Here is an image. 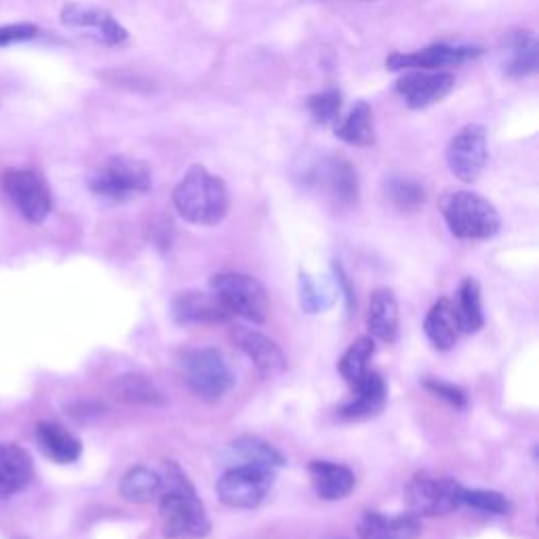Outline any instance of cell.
Wrapping results in <instances>:
<instances>
[{"label":"cell","mask_w":539,"mask_h":539,"mask_svg":"<svg viewBox=\"0 0 539 539\" xmlns=\"http://www.w3.org/2000/svg\"><path fill=\"white\" fill-rule=\"evenodd\" d=\"M209 285L232 316H241L253 325L266 323L270 314V299L255 276L243 272H219L211 276Z\"/></svg>","instance_id":"52a82bcc"},{"label":"cell","mask_w":539,"mask_h":539,"mask_svg":"<svg viewBox=\"0 0 539 539\" xmlns=\"http://www.w3.org/2000/svg\"><path fill=\"white\" fill-rule=\"evenodd\" d=\"M455 78L449 72L413 70L396 83V91L405 97V102L413 110L428 108L451 93Z\"/></svg>","instance_id":"5bb4252c"},{"label":"cell","mask_w":539,"mask_h":539,"mask_svg":"<svg viewBox=\"0 0 539 539\" xmlns=\"http://www.w3.org/2000/svg\"><path fill=\"white\" fill-rule=\"evenodd\" d=\"M38 445L57 464H72L83 453V445L74 434L57 424H41L36 430Z\"/></svg>","instance_id":"d4e9b609"},{"label":"cell","mask_w":539,"mask_h":539,"mask_svg":"<svg viewBox=\"0 0 539 539\" xmlns=\"http://www.w3.org/2000/svg\"><path fill=\"white\" fill-rule=\"evenodd\" d=\"M3 188L15 209L30 224H43L51 213L53 201L45 179L32 169H11L3 175Z\"/></svg>","instance_id":"9c48e42d"},{"label":"cell","mask_w":539,"mask_h":539,"mask_svg":"<svg viewBox=\"0 0 539 539\" xmlns=\"http://www.w3.org/2000/svg\"><path fill=\"white\" fill-rule=\"evenodd\" d=\"M508 62L504 64V72L512 78L529 76L537 70L539 47L531 32H512L506 36Z\"/></svg>","instance_id":"484cf974"},{"label":"cell","mask_w":539,"mask_h":539,"mask_svg":"<svg viewBox=\"0 0 539 539\" xmlns=\"http://www.w3.org/2000/svg\"><path fill=\"white\" fill-rule=\"evenodd\" d=\"M443 217L449 232L462 241H487L502 226L499 213L487 198L466 190L445 196Z\"/></svg>","instance_id":"3957f363"},{"label":"cell","mask_w":539,"mask_h":539,"mask_svg":"<svg viewBox=\"0 0 539 539\" xmlns=\"http://www.w3.org/2000/svg\"><path fill=\"white\" fill-rule=\"evenodd\" d=\"M335 135L344 139L350 146H373L375 144V129H373V112L369 104H356L354 110L344 118L342 125L335 127Z\"/></svg>","instance_id":"f1b7e54d"},{"label":"cell","mask_w":539,"mask_h":539,"mask_svg":"<svg viewBox=\"0 0 539 539\" xmlns=\"http://www.w3.org/2000/svg\"><path fill=\"white\" fill-rule=\"evenodd\" d=\"M173 205L186 222L196 226H215L228 215L230 196L222 179L205 167L194 165L173 192Z\"/></svg>","instance_id":"7a4b0ae2"},{"label":"cell","mask_w":539,"mask_h":539,"mask_svg":"<svg viewBox=\"0 0 539 539\" xmlns=\"http://www.w3.org/2000/svg\"><path fill=\"white\" fill-rule=\"evenodd\" d=\"M89 188L106 201L127 203L152 188V177L146 163L129 156H112L93 171Z\"/></svg>","instance_id":"277c9868"},{"label":"cell","mask_w":539,"mask_h":539,"mask_svg":"<svg viewBox=\"0 0 539 539\" xmlns=\"http://www.w3.org/2000/svg\"><path fill=\"white\" fill-rule=\"evenodd\" d=\"M375 354V339L371 335L358 337L339 358V373L350 386H356L369 371V361Z\"/></svg>","instance_id":"f546056e"},{"label":"cell","mask_w":539,"mask_h":539,"mask_svg":"<svg viewBox=\"0 0 539 539\" xmlns=\"http://www.w3.org/2000/svg\"><path fill=\"white\" fill-rule=\"evenodd\" d=\"M356 531L361 539H417L422 535V525H419V516L411 512L394 516L365 512Z\"/></svg>","instance_id":"e0dca14e"},{"label":"cell","mask_w":539,"mask_h":539,"mask_svg":"<svg viewBox=\"0 0 539 539\" xmlns=\"http://www.w3.org/2000/svg\"><path fill=\"white\" fill-rule=\"evenodd\" d=\"M304 184L323 188L335 203L354 205L358 201L356 169L342 156H325L304 169Z\"/></svg>","instance_id":"8fae6325"},{"label":"cell","mask_w":539,"mask_h":539,"mask_svg":"<svg viewBox=\"0 0 539 539\" xmlns=\"http://www.w3.org/2000/svg\"><path fill=\"white\" fill-rule=\"evenodd\" d=\"M386 190L390 201L401 211H415L426 203L424 186L409 177H392Z\"/></svg>","instance_id":"4dcf8cb0"},{"label":"cell","mask_w":539,"mask_h":539,"mask_svg":"<svg viewBox=\"0 0 539 539\" xmlns=\"http://www.w3.org/2000/svg\"><path fill=\"white\" fill-rule=\"evenodd\" d=\"M464 487L453 476L441 472H417L405 487L409 512L415 516H447L462 508Z\"/></svg>","instance_id":"5b68a950"},{"label":"cell","mask_w":539,"mask_h":539,"mask_svg":"<svg viewBox=\"0 0 539 539\" xmlns=\"http://www.w3.org/2000/svg\"><path fill=\"white\" fill-rule=\"evenodd\" d=\"M62 22L70 28H81V30H93L99 41L106 45H121L127 41V30L116 22V19L93 7H83V5H66L62 11Z\"/></svg>","instance_id":"2e32d148"},{"label":"cell","mask_w":539,"mask_h":539,"mask_svg":"<svg viewBox=\"0 0 539 539\" xmlns=\"http://www.w3.org/2000/svg\"><path fill=\"white\" fill-rule=\"evenodd\" d=\"M171 316L179 325H219L232 314L213 291H184L171 302Z\"/></svg>","instance_id":"4fadbf2b"},{"label":"cell","mask_w":539,"mask_h":539,"mask_svg":"<svg viewBox=\"0 0 539 539\" xmlns=\"http://www.w3.org/2000/svg\"><path fill=\"white\" fill-rule=\"evenodd\" d=\"M308 474L316 495L325 502H337V499L348 497L356 487L354 472L344 464L333 462H312L308 466Z\"/></svg>","instance_id":"44dd1931"},{"label":"cell","mask_w":539,"mask_h":539,"mask_svg":"<svg viewBox=\"0 0 539 539\" xmlns=\"http://www.w3.org/2000/svg\"><path fill=\"white\" fill-rule=\"evenodd\" d=\"M276 481V470L236 464L228 468L215 485L219 502L236 510L257 508L268 497Z\"/></svg>","instance_id":"ba28073f"},{"label":"cell","mask_w":539,"mask_h":539,"mask_svg":"<svg viewBox=\"0 0 539 539\" xmlns=\"http://www.w3.org/2000/svg\"><path fill=\"white\" fill-rule=\"evenodd\" d=\"M354 398L339 409V417L348 422H358V419H369L384 409L388 388L382 375L375 371H367V375L354 386Z\"/></svg>","instance_id":"ac0fdd59"},{"label":"cell","mask_w":539,"mask_h":539,"mask_svg":"<svg viewBox=\"0 0 539 539\" xmlns=\"http://www.w3.org/2000/svg\"><path fill=\"white\" fill-rule=\"evenodd\" d=\"M398 327H401V314H398V302L392 289H375L369 299L367 329L373 339L394 344L398 339Z\"/></svg>","instance_id":"ffe728a7"},{"label":"cell","mask_w":539,"mask_h":539,"mask_svg":"<svg viewBox=\"0 0 539 539\" xmlns=\"http://www.w3.org/2000/svg\"><path fill=\"white\" fill-rule=\"evenodd\" d=\"M34 476L32 457L13 443H0V499L24 491Z\"/></svg>","instance_id":"d6986e66"},{"label":"cell","mask_w":539,"mask_h":539,"mask_svg":"<svg viewBox=\"0 0 539 539\" xmlns=\"http://www.w3.org/2000/svg\"><path fill=\"white\" fill-rule=\"evenodd\" d=\"M424 331L426 337L430 339V344L441 352H447L457 344V339L464 333L451 299H438V302L430 308L424 321Z\"/></svg>","instance_id":"7402d4cb"},{"label":"cell","mask_w":539,"mask_h":539,"mask_svg":"<svg viewBox=\"0 0 539 539\" xmlns=\"http://www.w3.org/2000/svg\"><path fill=\"white\" fill-rule=\"evenodd\" d=\"M182 375L186 386L207 403H217L234 386V373L215 348L188 350L182 356Z\"/></svg>","instance_id":"8992f818"},{"label":"cell","mask_w":539,"mask_h":539,"mask_svg":"<svg viewBox=\"0 0 539 539\" xmlns=\"http://www.w3.org/2000/svg\"><path fill=\"white\" fill-rule=\"evenodd\" d=\"M487 131L481 125H466L459 129L447 148V163L451 173L466 184L476 182L487 165Z\"/></svg>","instance_id":"30bf717a"},{"label":"cell","mask_w":539,"mask_h":539,"mask_svg":"<svg viewBox=\"0 0 539 539\" xmlns=\"http://www.w3.org/2000/svg\"><path fill=\"white\" fill-rule=\"evenodd\" d=\"M455 310L459 325H462V333H476L481 331L485 325V314H483V297H481V285L476 283V278H466V281L459 285L457 299H455Z\"/></svg>","instance_id":"4316f807"},{"label":"cell","mask_w":539,"mask_h":539,"mask_svg":"<svg viewBox=\"0 0 539 539\" xmlns=\"http://www.w3.org/2000/svg\"><path fill=\"white\" fill-rule=\"evenodd\" d=\"M163 478L146 466H133L121 481V495L131 504H150L161 495Z\"/></svg>","instance_id":"83f0119b"},{"label":"cell","mask_w":539,"mask_h":539,"mask_svg":"<svg viewBox=\"0 0 539 539\" xmlns=\"http://www.w3.org/2000/svg\"><path fill=\"white\" fill-rule=\"evenodd\" d=\"M110 394L118 403L137 407H158L165 405V394L156 388L152 379L139 373H127L116 377L110 384Z\"/></svg>","instance_id":"603a6c76"},{"label":"cell","mask_w":539,"mask_h":539,"mask_svg":"<svg viewBox=\"0 0 539 539\" xmlns=\"http://www.w3.org/2000/svg\"><path fill=\"white\" fill-rule=\"evenodd\" d=\"M424 386H426V390H430L434 396H438L441 401L449 403L451 407H455V409L466 407V394H464L462 388H457V386L447 384V382H441V379H426Z\"/></svg>","instance_id":"e575fe53"},{"label":"cell","mask_w":539,"mask_h":539,"mask_svg":"<svg viewBox=\"0 0 539 539\" xmlns=\"http://www.w3.org/2000/svg\"><path fill=\"white\" fill-rule=\"evenodd\" d=\"M161 502H158V514H161L163 533L169 539H203L211 533V521L205 512V506L198 499L192 483L184 470L175 462L165 464Z\"/></svg>","instance_id":"6da1fadb"},{"label":"cell","mask_w":539,"mask_h":539,"mask_svg":"<svg viewBox=\"0 0 539 539\" xmlns=\"http://www.w3.org/2000/svg\"><path fill=\"white\" fill-rule=\"evenodd\" d=\"M462 506H468L472 510L493 514V516H506L512 512L510 499L497 491H485V489H466L462 493Z\"/></svg>","instance_id":"1f68e13d"},{"label":"cell","mask_w":539,"mask_h":539,"mask_svg":"<svg viewBox=\"0 0 539 539\" xmlns=\"http://www.w3.org/2000/svg\"><path fill=\"white\" fill-rule=\"evenodd\" d=\"M308 110L318 125H331L337 121L339 110H342V95H339L335 89L310 95Z\"/></svg>","instance_id":"836d02e7"},{"label":"cell","mask_w":539,"mask_h":539,"mask_svg":"<svg viewBox=\"0 0 539 539\" xmlns=\"http://www.w3.org/2000/svg\"><path fill=\"white\" fill-rule=\"evenodd\" d=\"M228 451L236 464L268 468V470L285 466V455L257 436H238L236 441L230 443Z\"/></svg>","instance_id":"cb8c5ba5"},{"label":"cell","mask_w":539,"mask_h":539,"mask_svg":"<svg viewBox=\"0 0 539 539\" xmlns=\"http://www.w3.org/2000/svg\"><path fill=\"white\" fill-rule=\"evenodd\" d=\"M335 278H337V285H342V289H344V293H346L344 297H346V302H348V310H352V306H354V291L350 289L348 276H346L344 268L339 266V264H335Z\"/></svg>","instance_id":"8d00e7d4"},{"label":"cell","mask_w":539,"mask_h":539,"mask_svg":"<svg viewBox=\"0 0 539 539\" xmlns=\"http://www.w3.org/2000/svg\"><path fill=\"white\" fill-rule=\"evenodd\" d=\"M333 304V291L314 281L312 276L302 274L299 276V306L306 310L308 314H316L321 310H327Z\"/></svg>","instance_id":"d6a6232c"},{"label":"cell","mask_w":539,"mask_h":539,"mask_svg":"<svg viewBox=\"0 0 539 539\" xmlns=\"http://www.w3.org/2000/svg\"><path fill=\"white\" fill-rule=\"evenodd\" d=\"M38 34L34 24H9L0 26V47H9L15 43H26Z\"/></svg>","instance_id":"d590c367"},{"label":"cell","mask_w":539,"mask_h":539,"mask_svg":"<svg viewBox=\"0 0 539 539\" xmlns=\"http://www.w3.org/2000/svg\"><path fill=\"white\" fill-rule=\"evenodd\" d=\"M232 342L264 377H278L287 369V358L274 339L249 327H234Z\"/></svg>","instance_id":"9a60e30c"},{"label":"cell","mask_w":539,"mask_h":539,"mask_svg":"<svg viewBox=\"0 0 539 539\" xmlns=\"http://www.w3.org/2000/svg\"><path fill=\"white\" fill-rule=\"evenodd\" d=\"M483 53L478 47H451L434 45L415 53H394L386 59V66L394 72L398 70H438L447 66L466 64Z\"/></svg>","instance_id":"7c38bea8"}]
</instances>
